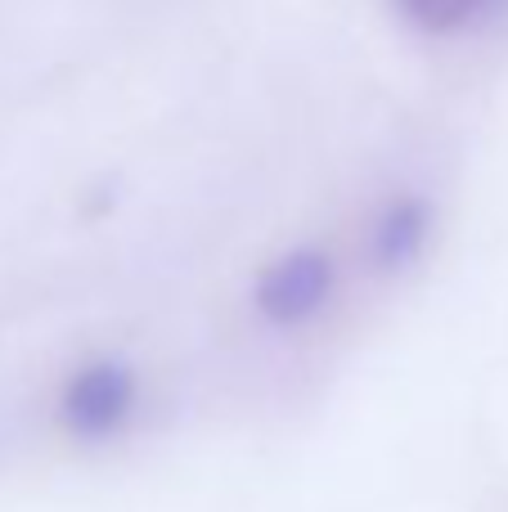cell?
<instances>
[{"mask_svg":"<svg viewBox=\"0 0 508 512\" xmlns=\"http://www.w3.org/2000/svg\"><path fill=\"white\" fill-rule=\"evenodd\" d=\"M396 9H401L419 32L455 36V32H464V27L482 23L486 14H495V0H396Z\"/></svg>","mask_w":508,"mask_h":512,"instance_id":"4","label":"cell"},{"mask_svg":"<svg viewBox=\"0 0 508 512\" xmlns=\"http://www.w3.org/2000/svg\"><path fill=\"white\" fill-rule=\"evenodd\" d=\"M135 400H140V382L122 360H90L63 382L59 418L81 441H104L126 427Z\"/></svg>","mask_w":508,"mask_h":512,"instance_id":"1","label":"cell"},{"mask_svg":"<svg viewBox=\"0 0 508 512\" xmlns=\"http://www.w3.org/2000/svg\"><path fill=\"white\" fill-rule=\"evenodd\" d=\"M333 292H338V265H333V256L320 248H297L261 270L252 301H257L266 324L297 328L320 315L333 301Z\"/></svg>","mask_w":508,"mask_h":512,"instance_id":"2","label":"cell"},{"mask_svg":"<svg viewBox=\"0 0 508 512\" xmlns=\"http://www.w3.org/2000/svg\"><path fill=\"white\" fill-rule=\"evenodd\" d=\"M423 248H428V203L419 198L387 203L374 225V261L383 270H405L410 261H419Z\"/></svg>","mask_w":508,"mask_h":512,"instance_id":"3","label":"cell"}]
</instances>
